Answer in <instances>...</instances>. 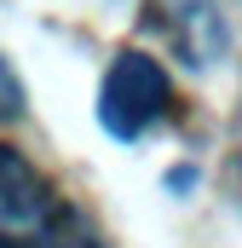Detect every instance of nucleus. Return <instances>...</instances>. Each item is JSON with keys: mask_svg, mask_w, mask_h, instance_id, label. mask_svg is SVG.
<instances>
[{"mask_svg": "<svg viewBox=\"0 0 242 248\" xmlns=\"http://www.w3.org/2000/svg\"><path fill=\"white\" fill-rule=\"evenodd\" d=\"M144 6H150V23L167 29V41L190 69H208L225 52V17L213 0H144Z\"/></svg>", "mask_w": 242, "mask_h": 248, "instance_id": "7ed1b4c3", "label": "nucleus"}, {"mask_svg": "<svg viewBox=\"0 0 242 248\" xmlns=\"http://www.w3.org/2000/svg\"><path fill=\"white\" fill-rule=\"evenodd\" d=\"M17 116H23V81L0 52V122H17Z\"/></svg>", "mask_w": 242, "mask_h": 248, "instance_id": "20e7f679", "label": "nucleus"}, {"mask_svg": "<svg viewBox=\"0 0 242 248\" xmlns=\"http://www.w3.org/2000/svg\"><path fill=\"white\" fill-rule=\"evenodd\" d=\"M0 248H98L87 219L63 208L46 173L0 144Z\"/></svg>", "mask_w": 242, "mask_h": 248, "instance_id": "f257e3e1", "label": "nucleus"}, {"mask_svg": "<svg viewBox=\"0 0 242 248\" xmlns=\"http://www.w3.org/2000/svg\"><path fill=\"white\" fill-rule=\"evenodd\" d=\"M167 116H173V81H167V69L150 52H116V63L104 69V87H98V127L116 144H133V139H144Z\"/></svg>", "mask_w": 242, "mask_h": 248, "instance_id": "f03ea898", "label": "nucleus"}]
</instances>
